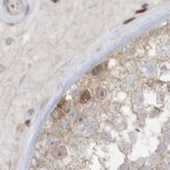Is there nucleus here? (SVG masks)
<instances>
[{
	"instance_id": "obj_3",
	"label": "nucleus",
	"mask_w": 170,
	"mask_h": 170,
	"mask_svg": "<svg viewBox=\"0 0 170 170\" xmlns=\"http://www.w3.org/2000/svg\"><path fill=\"white\" fill-rule=\"evenodd\" d=\"M58 108H60V110L63 111V113L65 114V113H69L70 111H71V105L68 103V101H66L65 99H62L58 103V106H57Z\"/></svg>"
},
{
	"instance_id": "obj_7",
	"label": "nucleus",
	"mask_w": 170,
	"mask_h": 170,
	"mask_svg": "<svg viewBox=\"0 0 170 170\" xmlns=\"http://www.w3.org/2000/svg\"><path fill=\"white\" fill-rule=\"evenodd\" d=\"M101 70H103V66H101V65H98L97 67H95V68H94V69L92 70L91 74L93 75V76H96V75H98V74L101 72Z\"/></svg>"
},
{
	"instance_id": "obj_11",
	"label": "nucleus",
	"mask_w": 170,
	"mask_h": 170,
	"mask_svg": "<svg viewBox=\"0 0 170 170\" xmlns=\"http://www.w3.org/2000/svg\"><path fill=\"white\" fill-rule=\"evenodd\" d=\"M133 19H128V21L124 22V24L126 25V24H128V23H130V22H132V21H133Z\"/></svg>"
},
{
	"instance_id": "obj_9",
	"label": "nucleus",
	"mask_w": 170,
	"mask_h": 170,
	"mask_svg": "<svg viewBox=\"0 0 170 170\" xmlns=\"http://www.w3.org/2000/svg\"><path fill=\"white\" fill-rule=\"evenodd\" d=\"M24 128H25V126H24L23 124H19V127H18V131H19V133H22V132L24 131Z\"/></svg>"
},
{
	"instance_id": "obj_10",
	"label": "nucleus",
	"mask_w": 170,
	"mask_h": 170,
	"mask_svg": "<svg viewBox=\"0 0 170 170\" xmlns=\"http://www.w3.org/2000/svg\"><path fill=\"white\" fill-rule=\"evenodd\" d=\"M146 10H147L146 8H142V9H139V10H137V11H136V13H141V12H145Z\"/></svg>"
},
{
	"instance_id": "obj_13",
	"label": "nucleus",
	"mask_w": 170,
	"mask_h": 170,
	"mask_svg": "<svg viewBox=\"0 0 170 170\" xmlns=\"http://www.w3.org/2000/svg\"><path fill=\"white\" fill-rule=\"evenodd\" d=\"M51 1H52V2H57L58 0H51Z\"/></svg>"
},
{
	"instance_id": "obj_12",
	"label": "nucleus",
	"mask_w": 170,
	"mask_h": 170,
	"mask_svg": "<svg viewBox=\"0 0 170 170\" xmlns=\"http://www.w3.org/2000/svg\"><path fill=\"white\" fill-rule=\"evenodd\" d=\"M2 70H3V67H2V66H0V73L2 72Z\"/></svg>"
},
{
	"instance_id": "obj_1",
	"label": "nucleus",
	"mask_w": 170,
	"mask_h": 170,
	"mask_svg": "<svg viewBox=\"0 0 170 170\" xmlns=\"http://www.w3.org/2000/svg\"><path fill=\"white\" fill-rule=\"evenodd\" d=\"M4 5L8 12L12 15H19L23 10V4L19 0H5Z\"/></svg>"
},
{
	"instance_id": "obj_6",
	"label": "nucleus",
	"mask_w": 170,
	"mask_h": 170,
	"mask_svg": "<svg viewBox=\"0 0 170 170\" xmlns=\"http://www.w3.org/2000/svg\"><path fill=\"white\" fill-rule=\"evenodd\" d=\"M90 92L88 91V90H85L83 91L82 93H81V95H80V101L81 103H87L88 100L90 99Z\"/></svg>"
},
{
	"instance_id": "obj_8",
	"label": "nucleus",
	"mask_w": 170,
	"mask_h": 170,
	"mask_svg": "<svg viewBox=\"0 0 170 170\" xmlns=\"http://www.w3.org/2000/svg\"><path fill=\"white\" fill-rule=\"evenodd\" d=\"M68 114H69V117L71 119H76L77 118V111L74 110V109H72V110L69 113H68Z\"/></svg>"
},
{
	"instance_id": "obj_5",
	"label": "nucleus",
	"mask_w": 170,
	"mask_h": 170,
	"mask_svg": "<svg viewBox=\"0 0 170 170\" xmlns=\"http://www.w3.org/2000/svg\"><path fill=\"white\" fill-rule=\"evenodd\" d=\"M95 95H96V97L98 99H104L107 96V91H106L105 88L98 87L97 89H96V91H95Z\"/></svg>"
},
{
	"instance_id": "obj_2",
	"label": "nucleus",
	"mask_w": 170,
	"mask_h": 170,
	"mask_svg": "<svg viewBox=\"0 0 170 170\" xmlns=\"http://www.w3.org/2000/svg\"><path fill=\"white\" fill-rule=\"evenodd\" d=\"M53 156L56 157L57 159H62L64 157H66L67 156V149L63 146H60V147H57L56 150H54V152H53Z\"/></svg>"
},
{
	"instance_id": "obj_4",
	"label": "nucleus",
	"mask_w": 170,
	"mask_h": 170,
	"mask_svg": "<svg viewBox=\"0 0 170 170\" xmlns=\"http://www.w3.org/2000/svg\"><path fill=\"white\" fill-rule=\"evenodd\" d=\"M63 116H64V113L62 110H60V108H58V107L54 109L51 113V118L53 120H59V119L63 118Z\"/></svg>"
}]
</instances>
